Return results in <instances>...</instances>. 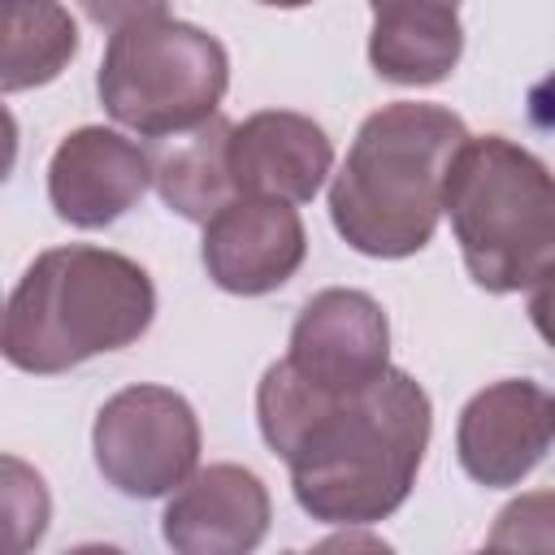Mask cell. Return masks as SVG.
I'll list each match as a JSON object with an SVG mask.
<instances>
[{
  "mask_svg": "<svg viewBox=\"0 0 555 555\" xmlns=\"http://www.w3.org/2000/svg\"><path fill=\"white\" fill-rule=\"evenodd\" d=\"M256 421L269 451L286 460L295 503L321 525L356 529L408 503L434 408L403 369L351 395H317L278 360L256 386Z\"/></svg>",
  "mask_w": 555,
  "mask_h": 555,
  "instance_id": "1",
  "label": "cell"
},
{
  "mask_svg": "<svg viewBox=\"0 0 555 555\" xmlns=\"http://www.w3.org/2000/svg\"><path fill=\"white\" fill-rule=\"evenodd\" d=\"M468 126L447 104L395 100L369 113L330 182V221L373 260L416 256L442 217V191Z\"/></svg>",
  "mask_w": 555,
  "mask_h": 555,
  "instance_id": "2",
  "label": "cell"
},
{
  "mask_svg": "<svg viewBox=\"0 0 555 555\" xmlns=\"http://www.w3.org/2000/svg\"><path fill=\"white\" fill-rule=\"evenodd\" d=\"M156 286L121 251L69 243L48 247L17 278L4 308V360L52 377L100 351H121L147 334Z\"/></svg>",
  "mask_w": 555,
  "mask_h": 555,
  "instance_id": "3",
  "label": "cell"
},
{
  "mask_svg": "<svg viewBox=\"0 0 555 555\" xmlns=\"http://www.w3.org/2000/svg\"><path fill=\"white\" fill-rule=\"evenodd\" d=\"M442 212L468 278L490 295L525 291L555 264V173L503 134H468L451 160Z\"/></svg>",
  "mask_w": 555,
  "mask_h": 555,
  "instance_id": "4",
  "label": "cell"
},
{
  "mask_svg": "<svg viewBox=\"0 0 555 555\" xmlns=\"http://www.w3.org/2000/svg\"><path fill=\"white\" fill-rule=\"evenodd\" d=\"M230 56L217 35L178 17H139L108 35L95 91L104 113L139 139L195 130L221 108Z\"/></svg>",
  "mask_w": 555,
  "mask_h": 555,
  "instance_id": "5",
  "label": "cell"
},
{
  "mask_svg": "<svg viewBox=\"0 0 555 555\" xmlns=\"http://www.w3.org/2000/svg\"><path fill=\"white\" fill-rule=\"evenodd\" d=\"M100 477L126 499H165L199 468V416L169 386H126L91 425Z\"/></svg>",
  "mask_w": 555,
  "mask_h": 555,
  "instance_id": "6",
  "label": "cell"
},
{
  "mask_svg": "<svg viewBox=\"0 0 555 555\" xmlns=\"http://www.w3.org/2000/svg\"><path fill=\"white\" fill-rule=\"evenodd\" d=\"M282 364L317 395H351L390 369V325L369 291H317L295 325Z\"/></svg>",
  "mask_w": 555,
  "mask_h": 555,
  "instance_id": "7",
  "label": "cell"
},
{
  "mask_svg": "<svg viewBox=\"0 0 555 555\" xmlns=\"http://www.w3.org/2000/svg\"><path fill=\"white\" fill-rule=\"evenodd\" d=\"M555 447V390L503 377L477 390L455 421V460L486 490L520 486Z\"/></svg>",
  "mask_w": 555,
  "mask_h": 555,
  "instance_id": "8",
  "label": "cell"
},
{
  "mask_svg": "<svg viewBox=\"0 0 555 555\" xmlns=\"http://www.w3.org/2000/svg\"><path fill=\"white\" fill-rule=\"evenodd\" d=\"M199 256L221 291L269 295L299 273L308 234L295 204L269 195H234L217 217L204 221Z\"/></svg>",
  "mask_w": 555,
  "mask_h": 555,
  "instance_id": "9",
  "label": "cell"
},
{
  "mask_svg": "<svg viewBox=\"0 0 555 555\" xmlns=\"http://www.w3.org/2000/svg\"><path fill=\"white\" fill-rule=\"evenodd\" d=\"M152 186V156L108 126H78L48 160V199L61 221L104 230Z\"/></svg>",
  "mask_w": 555,
  "mask_h": 555,
  "instance_id": "10",
  "label": "cell"
},
{
  "mask_svg": "<svg viewBox=\"0 0 555 555\" xmlns=\"http://www.w3.org/2000/svg\"><path fill=\"white\" fill-rule=\"evenodd\" d=\"M273 503L243 464L195 468L165 503L160 533L178 555H247L264 542Z\"/></svg>",
  "mask_w": 555,
  "mask_h": 555,
  "instance_id": "11",
  "label": "cell"
},
{
  "mask_svg": "<svg viewBox=\"0 0 555 555\" xmlns=\"http://www.w3.org/2000/svg\"><path fill=\"white\" fill-rule=\"evenodd\" d=\"M334 169L330 134L291 108H264L234 126L230 173L238 195H269L286 204H308Z\"/></svg>",
  "mask_w": 555,
  "mask_h": 555,
  "instance_id": "12",
  "label": "cell"
},
{
  "mask_svg": "<svg viewBox=\"0 0 555 555\" xmlns=\"http://www.w3.org/2000/svg\"><path fill=\"white\" fill-rule=\"evenodd\" d=\"M230 134L234 126L221 113H212L195 130L152 139V186L169 212L204 225L238 195L230 173Z\"/></svg>",
  "mask_w": 555,
  "mask_h": 555,
  "instance_id": "13",
  "label": "cell"
},
{
  "mask_svg": "<svg viewBox=\"0 0 555 555\" xmlns=\"http://www.w3.org/2000/svg\"><path fill=\"white\" fill-rule=\"evenodd\" d=\"M464 52V26L455 9H386L373 13L369 61L377 78L399 87L442 82Z\"/></svg>",
  "mask_w": 555,
  "mask_h": 555,
  "instance_id": "14",
  "label": "cell"
},
{
  "mask_svg": "<svg viewBox=\"0 0 555 555\" xmlns=\"http://www.w3.org/2000/svg\"><path fill=\"white\" fill-rule=\"evenodd\" d=\"M0 13H4V61H0L4 95L52 82L78 56V22L61 0H0Z\"/></svg>",
  "mask_w": 555,
  "mask_h": 555,
  "instance_id": "15",
  "label": "cell"
},
{
  "mask_svg": "<svg viewBox=\"0 0 555 555\" xmlns=\"http://www.w3.org/2000/svg\"><path fill=\"white\" fill-rule=\"evenodd\" d=\"M490 551H555V490H533L512 499L494 529L486 533Z\"/></svg>",
  "mask_w": 555,
  "mask_h": 555,
  "instance_id": "16",
  "label": "cell"
},
{
  "mask_svg": "<svg viewBox=\"0 0 555 555\" xmlns=\"http://www.w3.org/2000/svg\"><path fill=\"white\" fill-rule=\"evenodd\" d=\"M95 26H108V30H121L139 17H160L169 0H74Z\"/></svg>",
  "mask_w": 555,
  "mask_h": 555,
  "instance_id": "17",
  "label": "cell"
},
{
  "mask_svg": "<svg viewBox=\"0 0 555 555\" xmlns=\"http://www.w3.org/2000/svg\"><path fill=\"white\" fill-rule=\"evenodd\" d=\"M529 321L533 330L546 338V347H555V264L533 282L529 291Z\"/></svg>",
  "mask_w": 555,
  "mask_h": 555,
  "instance_id": "18",
  "label": "cell"
},
{
  "mask_svg": "<svg viewBox=\"0 0 555 555\" xmlns=\"http://www.w3.org/2000/svg\"><path fill=\"white\" fill-rule=\"evenodd\" d=\"M373 13H386V9H460V0H369Z\"/></svg>",
  "mask_w": 555,
  "mask_h": 555,
  "instance_id": "19",
  "label": "cell"
},
{
  "mask_svg": "<svg viewBox=\"0 0 555 555\" xmlns=\"http://www.w3.org/2000/svg\"><path fill=\"white\" fill-rule=\"evenodd\" d=\"M260 4H273V9H304V4H312V0H260Z\"/></svg>",
  "mask_w": 555,
  "mask_h": 555,
  "instance_id": "20",
  "label": "cell"
}]
</instances>
